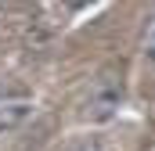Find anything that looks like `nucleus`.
<instances>
[{
	"label": "nucleus",
	"instance_id": "nucleus-3",
	"mask_svg": "<svg viewBox=\"0 0 155 151\" xmlns=\"http://www.w3.org/2000/svg\"><path fill=\"white\" fill-rule=\"evenodd\" d=\"M72 151H119V148L108 140V137H87V140H83V144H76Z\"/></svg>",
	"mask_w": 155,
	"mask_h": 151
},
{
	"label": "nucleus",
	"instance_id": "nucleus-5",
	"mask_svg": "<svg viewBox=\"0 0 155 151\" xmlns=\"http://www.w3.org/2000/svg\"><path fill=\"white\" fill-rule=\"evenodd\" d=\"M0 101H4V90H0Z\"/></svg>",
	"mask_w": 155,
	"mask_h": 151
},
{
	"label": "nucleus",
	"instance_id": "nucleus-1",
	"mask_svg": "<svg viewBox=\"0 0 155 151\" xmlns=\"http://www.w3.org/2000/svg\"><path fill=\"white\" fill-rule=\"evenodd\" d=\"M33 115V101H22V97H4L0 101V137L22 130Z\"/></svg>",
	"mask_w": 155,
	"mask_h": 151
},
{
	"label": "nucleus",
	"instance_id": "nucleus-4",
	"mask_svg": "<svg viewBox=\"0 0 155 151\" xmlns=\"http://www.w3.org/2000/svg\"><path fill=\"white\" fill-rule=\"evenodd\" d=\"M148 54H152V61H155V18H152V29H148Z\"/></svg>",
	"mask_w": 155,
	"mask_h": 151
},
{
	"label": "nucleus",
	"instance_id": "nucleus-2",
	"mask_svg": "<svg viewBox=\"0 0 155 151\" xmlns=\"http://www.w3.org/2000/svg\"><path fill=\"white\" fill-rule=\"evenodd\" d=\"M119 86L112 83V79H101L97 83V90H94V97H90V115L94 119H105V115H112L119 108Z\"/></svg>",
	"mask_w": 155,
	"mask_h": 151
}]
</instances>
